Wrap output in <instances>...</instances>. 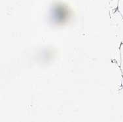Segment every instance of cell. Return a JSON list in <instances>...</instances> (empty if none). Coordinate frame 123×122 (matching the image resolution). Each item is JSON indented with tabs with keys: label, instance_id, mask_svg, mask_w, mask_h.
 Instances as JSON below:
<instances>
[{
	"label": "cell",
	"instance_id": "7a4b0ae2",
	"mask_svg": "<svg viewBox=\"0 0 123 122\" xmlns=\"http://www.w3.org/2000/svg\"><path fill=\"white\" fill-rule=\"evenodd\" d=\"M120 68L123 73V43L120 46Z\"/></svg>",
	"mask_w": 123,
	"mask_h": 122
},
{
	"label": "cell",
	"instance_id": "6da1fadb",
	"mask_svg": "<svg viewBox=\"0 0 123 122\" xmlns=\"http://www.w3.org/2000/svg\"><path fill=\"white\" fill-rule=\"evenodd\" d=\"M116 14H115V23L116 24L118 37L121 39V43H123V18L118 11L117 12Z\"/></svg>",
	"mask_w": 123,
	"mask_h": 122
},
{
	"label": "cell",
	"instance_id": "3957f363",
	"mask_svg": "<svg viewBox=\"0 0 123 122\" xmlns=\"http://www.w3.org/2000/svg\"><path fill=\"white\" fill-rule=\"evenodd\" d=\"M118 11L123 18V0H119L118 3Z\"/></svg>",
	"mask_w": 123,
	"mask_h": 122
},
{
	"label": "cell",
	"instance_id": "277c9868",
	"mask_svg": "<svg viewBox=\"0 0 123 122\" xmlns=\"http://www.w3.org/2000/svg\"></svg>",
	"mask_w": 123,
	"mask_h": 122
}]
</instances>
